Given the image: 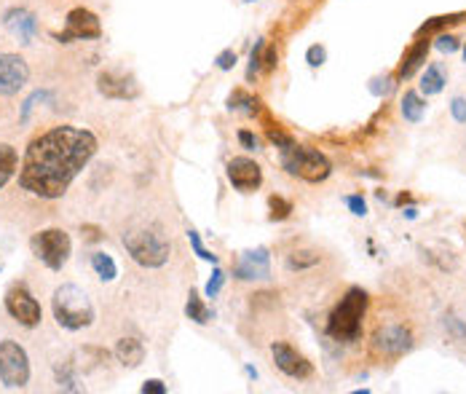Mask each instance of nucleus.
Returning a JSON list of instances; mask_svg holds the SVG:
<instances>
[{"instance_id": "nucleus-22", "label": "nucleus", "mask_w": 466, "mask_h": 394, "mask_svg": "<svg viewBox=\"0 0 466 394\" xmlns=\"http://www.w3.org/2000/svg\"><path fill=\"white\" fill-rule=\"evenodd\" d=\"M424 113H426V102L421 99V94L405 92V97H402V115H405V121L418 124L424 118Z\"/></svg>"}, {"instance_id": "nucleus-27", "label": "nucleus", "mask_w": 466, "mask_h": 394, "mask_svg": "<svg viewBox=\"0 0 466 394\" xmlns=\"http://www.w3.org/2000/svg\"><path fill=\"white\" fill-rule=\"evenodd\" d=\"M317 263H319L317 252H292L287 265L295 271V268H311V265H317Z\"/></svg>"}, {"instance_id": "nucleus-37", "label": "nucleus", "mask_w": 466, "mask_h": 394, "mask_svg": "<svg viewBox=\"0 0 466 394\" xmlns=\"http://www.w3.org/2000/svg\"><path fill=\"white\" fill-rule=\"evenodd\" d=\"M450 110H453V118H456L458 124H466V99L464 97H456V99L450 102Z\"/></svg>"}, {"instance_id": "nucleus-39", "label": "nucleus", "mask_w": 466, "mask_h": 394, "mask_svg": "<svg viewBox=\"0 0 466 394\" xmlns=\"http://www.w3.org/2000/svg\"><path fill=\"white\" fill-rule=\"evenodd\" d=\"M392 89H394V78H383V81H381V78H375L373 86H370V92L378 94V97H381V94H389Z\"/></svg>"}, {"instance_id": "nucleus-40", "label": "nucleus", "mask_w": 466, "mask_h": 394, "mask_svg": "<svg viewBox=\"0 0 466 394\" xmlns=\"http://www.w3.org/2000/svg\"><path fill=\"white\" fill-rule=\"evenodd\" d=\"M142 394H167V386H164L158 378H153V381H145V384H142Z\"/></svg>"}, {"instance_id": "nucleus-18", "label": "nucleus", "mask_w": 466, "mask_h": 394, "mask_svg": "<svg viewBox=\"0 0 466 394\" xmlns=\"http://www.w3.org/2000/svg\"><path fill=\"white\" fill-rule=\"evenodd\" d=\"M115 359H118L124 368H137V365L145 359L142 340H137V338H121V340L115 343Z\"/></svg>"}, {"instance_id": "nucleus-7", "label": "nucleus", "mask_w": 466, "mask_h": 394, "mask_svg": "<svg viewBox=\"0 0 466 394\" xmlns=\"http://www.w3.org/2000/svg\"><path fill=\"white\" fill-rule=\"evenodd\" d=\"M30 381V359L17 340H0V384L6 389H22Z\"/></svg>"}, {"instance_id": "nucleus-16", "label": "nucleus", "mask_w": 466, "mask_h": 394, "mask_svg": "<svg viewBox=\"0 0 466 394\" xmlns=\"http://www.w3.org/2000/svg\"><path fill=\"white\" fill-rule=\"evenodd\" d=\"M3 22H6V27H8L22 43H30L38 30L35 17H33L27 8H11V11H6V19H3Z\"/></svg>"}, {"instance_id": "nucleus-20", "label": "nucleus", "mask_w": 466, "mask_h": 394, "mask_svg": "<svg viewBox=\"0 0 466 394\" xmlns=\"http://www.w3.org/2000/svg\"><path fill=\"white\" fill-rule=\"evenodd\" d=\"M445 73H442V67L440 65H429L426 67V73L421 75V94H426V97H431V94H440L442 89H445Z\"/></svg>"}, {"instance_id": "nucleus-14", "label": "nucleus", "mask_w": 466, "mask_h": 394, "mask_svg": "<svg viewBox=\"0 0 466 394\" xmlns=\"http://www.w3.org/2000/svg\"><path fill=\"white\" fill-rule=\"evenodd\" d=\"M228 180H231V186L236 188V190L249 193V190H258V188H260L263 169L258 167L252 158L236 156V158L228 161Z\"/></svg>"}, {"instance_id": "nucleus-41", "label": "nucleus", "mask_w": 466, "mask_h": 394, "mask_svg": "<svg viewBox=\"0 0 466 394\" xmlns=\"http://www.w3.org/2000/svg\"><path fill=\"white\" fill-rule=\"evenodd\" d=\"M239 142H242L247 150H258V137H255L252 131H247V129L239 131Z\"/></svg>"}, {"instance_id": "nucleus-21", "label": "nucleus", "mask_w": 466, "mask_h": 394, "mask_svg": "<svg viewBox=\"0 0 466 394\" xmlns=\"http://www.w3.org/2000/svg\"><path fill=\"white\" fill-rule=\"evenodd\" d=\"M228 108L244 113V115H255V113L260 110V99L252 97L249 92H244V89H236V92L231 94V99H228Z\"/></svg>"}, {"instance_id": "nucleus-19", "label": "nucleus", "mask_w": 466, "mask_h": 394, "mask_svg": "<svg viewBox=\"0 0 466 394\" xmlns=\"http://www.w3.org/2000/svg\"><path fill=\"white\" fill-rule=\"evenodd\" d=\"M17 169H19L17 150L11 148L8 142H0V188L17 174Z\"/></svg>"}, {"instance_id": "nucleus-33", "label": "nucleus", "mask_w": 466, "mask_h": 394, "mask_svg": "<svg viewBox=\"0 0 466 394\" xmlns=\"http://www.w3.org/2000/svg\"><path fill=\"white\" fill-rule=\"evenodd\" d=\"M276 59H279L276 46H268V43H265V49H263V70H265V73L276 70Z\"/></svg>"}, {"instance_id": "nucleus-42", "label": "nucleus", "mask_w": 466, "mask_h": 394, "mask_svg": "<svg viewBox=\"0 0 466 394\" xmlns=\"http://www.w3.org/2000/svg\"><path fill=\"white\" fill-rule=\"evenodd\" d=\"M86 231V239H99V231L97 228H83Z\"/></svg>"}, {"instance_id": "nucleus-35", "label": "nucleus", "mask_w": 466, "mask_h": 394, "mask_svg": "<svg viewBox=\"0 0 466 394\" xmlns=\"http://www.w3.org/2000/svg\"><path fill=\"white\" fill-rule=\"evenodd\" d=\"M49 97H51L49 92H35L33 97H27V102L22 105V121H27V118H30V110L35 108V102H43V99H49Z\"/></svg>"}, {"instance_id": "nucleus-24", "label": "nucleus", "mask_w": 466, "mask_h": 394, "mask_svg": "<svg viewBox=\"0 0 466 394\" xmlns=\"http://www.w3.org/2000/svg\"><path fill=\"white\" fill-rule=\"evenodd\" d=\"M185 314L193 322H199V325H206L209 319H212V311L206 309L204 303H201V298H199V293H193L190 290V295H188V303H185Z\"/></svg>"}, {"instance_id": "nucleus-10", "label": "nucleus", "mask_w": 466, "mask_h": 394, "mask_svg": "<svg viewBox=\"0 0 466 394\" xmlns=\"http://www.w3.org/2000/svg\"><path fill=\"white\" fill-rule=\"evenodd\" d=\"M30 81V67L19 54L0 51V97H14Z\"/></svg>"}, {"instance_id": "nucleus-25", "label": "nucleus", "mask_w": 466, "mask_h": 394, "mask_svg": "<svg viewBox=\"0 0 466 394\" xmlns=\"http://www.w3.org/2000/svg\"><path fill=\"white\" fill-rule=\"evenodd\" d=\"M268 206H271V220H287L290 212H292V204L287 199H281V196H271Z\"/></svg>"}, {"instance_id": "nucleus-1", "label": "nucleus", "mask_w": 466, "mask_h": 394, "mask_svg": "<svg viewBox=\"0 0 466 394\" xmlns=\"http://www.w3.org/2000/svg\"><path fill=\"white\" fill-rule=\"evenodd\" d=\"M97 153V137L78 126H54L35 137L19 167V186L40 199H59L67 193Z\"/></svg>"}, {"instance_id": "nucleus-38", "label": "nucleus", "mask_w": 466, "mask_h": 394, "mask_svg": "<svg viewBox=\"0 0 466 394\" xmlns=\"http://www.w3.org/2000/svg\"><path fill=\"white\" fill-rule=\"evenodd\" d=\"M346 204H349V209H351L354 215H359V217H365V215H367V204H365V199H362V196H346Z\"/></svg>"}, {"instance_id": "nucleus-15", "label": "nucleus", "mask_w": 466, "mask_h": 394, "mask_svg": "<svg viewBox=\"0 0 466 394\" xmlns=\"http://www.w3.org/2000/svg\"><path fill=\"white\" fill-rule=\"evenodd\" d=\"M268 274H271V258H268V249H265V247L242 252L239 263L233 265V277L242 281L268 279Z\"/></svg>"}, {"instance_id": "nucleus-9", "label": "nucleus", "mask_w": 466, "mask_h": 394, "mask_svg": "<svg viewBox=\"0 0 466 394\" xmlns=\"http://www.w3.org/2000/svg\"><path fill=\"white\" fill-rule=\"evenodd\" d=\"M6 311L24 327H38L40 319H43L40 303L33 298V293L27 287H11L6 293Z\"/></svg>"}, {"instance_id": "nucleus-5", "label": "nucleus", "mask_w": 466, "mask_h": 394, "mask_svg": "<svg viewBox=\"0 0 466 394\" xmlns=\"http://www.w3.org/2000/svg\"><path fill=\"white\" fill-rule=\"evenodd\" d=\"M281 167L287 174L300 177L306 183H322L333 172L324 153H319L314 148H303V145H290V148L281 150Z\"/></svg>"}, {"instance_id": "nucleus-3", "label": "nucleus", "mask_w": 466, "mask_h": 394, "mask_svg": "<svg viewBox=\"0 0 466 394\" xmlns=\"http://www.w3.org/2000/svg\"><path fill=\"white\" fill-rule=\"evenodd\" d=\"M51 309H54L56 325L65 327V330H83V327H89L94 322L92 300H89V295H86L78 284H62V287H56Z\"/></svg>"}, {"instance_id": "nucleus-6", "label": "nucleus", "mask_w": 466, "mask_h": 394, "mask_svg": "<svg viewBox=\"0 0 466 394\" xmlns=\"http://www.w3.org/2000/svg\"><path fill=\"white\" fill-rule=\"evenodd\" d=\"M33 252H35V258L46 268H51V271H62V265L67 263L70 258V252H73V242H70V236L62 231V228H46V231H38L35 236H33Z\"/></svg>"}, {"instance_id": "nucleus-8", "label": "nucleus", "mask_w": 466, "mask_h": 394, "mask_svg": "<svg viewBox=\"0 0 466 394\" xmlns=\"http://www.w3.org/2000/svg\"><path fill=\"white\" fill-rule=\"evenodd\" d=\"M102 35V24H99V17L89 11V8H73L67 14V22H65V30L56 33V40L59 43H73V40H97Z\"/></svg>"}, {"instance_id": "nucleus-34", "label": "nucleus", "mask_w": 466, "mask_h": 394, "mask_svg": "<svg viewBox=\"0 0 466 394\" xmlns=\"http://www.w3.org/2000/svg\"><path fill=\"white\" fill-rule=\"evenodd\" d=\"M225 281V274L220 268H215V274H212V279L206 281V298H215L217 293H220V287H223Z\"/></svg>"}, {"instance_id": "nucleus-32", "label": "nucleus", "mask_w": 466, "mask_h": 394, "mask_svg": "<svg viewBox=\"0 0 466 394\" xmlns=\"http://www.w3.org/2000/svg\"><path fill=\"white\" fill-rule=\"evenodd\" d=\"M188 236H190V244H193V249H196V255H199L201 261L217 263V255H212L209 249H204V244H201V239H199V233H196V231H190Z\"/></svg>"}, {"instance_id": "nucleus-43", "label": "nucleus", "mask_w": 466, "mask_h": 394, "mask_svg": "<svg viewBox=\"0 0 466 394\" xmlns=\"http://www.w3.org/2000/svg\"><path fill=\"white\" fill-rule=\"evenodd\" d=\"M244 3H255V0H244Z\"/></svg>"}, {"instance_id": "nucleus-31", "label": "nucleus", "mask_w": 466, "mask_h": 394, "mask_svg": "<svg viewBox=\"0 0 466 394\" xmlns=\"http://www.w3.org/2000/svg\"><path fill=\"white\" fill-rule=\"evenodd\" d=\"M306 62L311 65V67H322L324 62H327V51H324V46H319V43H314L308 51H306Z\"/></svg>"}, {"instance_id": "nucleus-13", "label": "nucleus", "mask_w": 466, "mask_h": 394, "mask_svg": "<svg viewBox=\"0 0 466 394\" xmlns=\"http://www.w3.org/2000/svg\"><path fill=\"white\" fill-rule=\"evenodd\" d=\"M97 89L102 97L108 99H137L140 97V86L137 81L126 73H118V70H105L97 78Z\"/></svg>"}, {"instance_id": "nucleus-2", "label": "nucleus", "mask_w": 466, "mask_h": 394, "mask_svg": "<svg viewBox=\"0 0 466 394\" xmlns=\"http://www.w3.org/2000/svg\"><path fill=\"white\" fill-rule=\"evenodd\" d=\"M367 311V293L351 287L340 303L333 309V314L327 319V336L335 338L338 343H351L362 336V319Z\"/></svg>"}, {"instance_id": "nucleus-28", "label": "nucleus", "mask_w": 466, "mask_h": 394, "mask_svg": "<svg viewBox=\"0 0 466 394\" xmlns=\"http://www.w3.org/2000/svg\"><path fill=\"white\" fill-rule=\"evenodd\" d=\"M464 19V14H453V17H434L431 22H426L418 33L421 35H426V33H431V30H440V27H445V24H453V22H461Z\"/></svg>"}, {"instance_id": "nucleus-23", "label": "nucleus", "mask_w": 466, "mask_h": 394, "mask_svg": "<svg viewBox=\"0 0 466 394\" xmlns=\"http://www.w3.org/2000/svg\"><path fill=\"white\" fill-rule=\"evenodd\" d=\"M92 268L97 271V277L102 281H113L118 277V265L108 252H94L92 255Z\"/></svg>"}, {"instance_id": "nucleus-4", "label": "nucleus", "mask_w": 466, "mask_h": 394, "mask_svg": "<svg viewBox=\"0 0 466 394\" xmlns=\"http://www.w3.org/2000/svg\"><path fill=\"white\" fill-rule=\"evenodd\" d=\"M124 247L129 252L134 263L145 265V268H161L169 261V242L158 228H137L124 233Z\"/></svg>"}, {"instance_id": "nucleus-11", "label": "nucleus", "mask_w": 466, "mask_h": 394, "mask_svg": "<svg viewBox=\"0 0 466 394\" xmlns=\"http://www.w3.org/2000/svg\"><path fill=\"white\" fill-rule=\"evenodd\" d=\"M373 349L383 356H402L413 349V333L402 325L378 327L373 336Z\"/></svg>"}, {"instance_id": "nucleus-36", "label": "nucleus", "mask_w": 466, "mask_h": 394, "mask_svg": "<svg viewBox=\"0 0 466 394\" xmlns=\"http://www.w3.org/2000/svg\"><path fill=\"white\" fill-rule=\"evenodd\" d=\"M215 62H217L220 70H233V65H236V51H233V49H225V51L217 54Z\"/></svg>"}, {"instance_id": "nucleus-44", "label": "nucleus", "mask_w": 466, "mask_h": 394, "mask_svg": "<svg viewBox=\"0 0 466 394\" xmlns=\"http://www.w3.org/2000/svg\"><path fill=\"white\" fill-rule=\"evenodd\" d=\"M464 59H466V49H464Z\"/></svg>"}, {"instance_id": "nucleus-17", "label": "nucleus", "mask_w": 466, "mask_h": 394, "mask_svg": "<svg viewBox=\"0 0 466 394\" xmlns=\"http://www.w3.org/2000/svg\"><path fill=\"white\" fill-rule=\"evenodd\" d=\"M429 49H431L429 40H415L410 49H408V54L402 56V65H399V70H397V78H402V81L413 78V75H415V70H418V67L426 62Z\"/></svg>"}, {"instance_id": "nucleus-12", "label": "nucleus", "mask_w": 466, "mask_h": 394, "mask_svg": "<svg viewBox=\"0 0 466 394\" xmlns=\"http://www.w3.org/2000/svg\"><path fill=\"white\" fill-rule=\"evenodd\" d=\"M271 352H274V362H276V368H279L284 375H290V378H311L314 375V365L306 359V356L300 354L298 349H292L290 343H274L271 346Z\"/></svg>"}, {"instance_id": "nucleus-26", "label": "nucleus", "mask_w": 466, "mask_h": 394, "mask_svg": "<svg viewBox=\"0 0 466 394\" xmlns=\"http://www.w3.org/2000/svg\"><path fill=\"white\" fill-rule=\"evenodd\" d=\"M263 49H265V40H258L255 49H252V54H249V67H247V78L249 81L263 70Z\"/></svg>"}, {"instance_id": "nucleus-29", "label": "nucleus", "mask_w": 466, "mask_h": 394, "mask_svg": "<svg viewBox=\"0 0 466 394\" xmlns=\"http://www.w3.org/2000/svg\"><path fill=\"white\" fill-rule=\"evenodd\" d=\"M458 46H461V40L456 35H440L434 40V49H440L442 54H453V51H458Z\"/></svg>"}, {"instance_id": "nucleus-30", "label": "nucleus", "mask_w": 466, "mask_h": 394, "mask_svg": "<svg viewBox=\"0 0 466 394\" xmlns=\"http://www.w3.org/2000/svg\"><path fill=\"white\" fill-rule=\"evenodd\" d=\"M268 140H271V142L281 150L290 148V145H295V142H292V137H290L287 131H281L279 126H276V129H274V126H268Z\"/></svg>"}]
</instances>
